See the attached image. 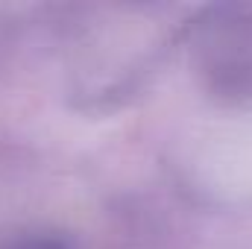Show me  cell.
Here are the masks:
<instances>
[{"label": "cell", "instance_id": "1", "mask_svg": "<svg viewBox=\"0 0 252 249\" xmlns=\"http://www.w3.org/2000/svg\"><path fill=\"white\" fill-rule=\"evenodd\" d=\"M35 249H59V247H35Z\"/></svg>", "mask_w": 252, "mask_h": 249}]
</instances>
